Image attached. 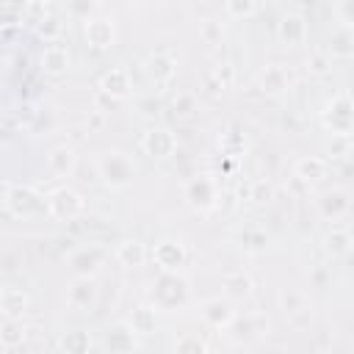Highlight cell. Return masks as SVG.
I'll list each match as a JSON object with an SVG mask.
<instances>
[{"instance_id": "cell-17", "label": "cell", "mask_w": 354, "mask_h": 354, "mask_svg": "<svg viewBox=\"0 0 354 354\" xmlns=\"http://www.w3.org/2000/svg\"><path fill=\"white\" fill-rule=\"evenodd\" d=\"M296 174L301 180H321V177H326V160H321V158H301L296 163Z\"/></svg>"}, {"instance_id": "cell-16", "label": "cell", "mask_w": 354, "mask_h": 354, "mask_svg": "<svg viewBox=\"0 0 354 354\" xmlns=\"http://www.w3.org/2000/svg\"><path fill=\"white\" fill-rule=\"evenodd\" d=\"M116 260L122 266H127V268H136V266H141L147 260V249H144L141 241H122L116 246Z\"/></svg>"}, {"instance_id": "cell-26", "label": "cell", "mask_w": 354, "mask_h": 354, "mask_svg": "<svg viewBox=\"0 0 354 354\" xmlns=\"http://www.w3.org/2000/svg\"><path fill=\"white\" fill-rule=\"evenodd\" d=\"M307 69L315 72V75H324V72L329 69V58H326V53H313V55L307 58Z\"/></svg>"}, {"instance_id": "cell-13", "label": "cell", "mask_w": 354, "mask_h": 354, "mask_svg": "<svg viewBox=\"0 0 354 354\" xmlns=\"http://www.w3.org/2000/svg\"><path fill=\"white\" fill-rule=\"evenodd\" d=\"M147 72H149V77L155 80V83H169L174 75H177V64H174V58L171 55H166V53H155V55H149L147 58Z\"/></svg>"}, {"instance_id": "cell-21", "label": "cell", "mask_w": 354, "mask_h": 354, "mask_svg": "<svg viewBox=\"0 0 354 354\" xmlns=\"http://www.w3.org/2000/svg\"><path fill=\"white\" fill-rule=\"evenodd\" d=\"M130 326H133V332L149 335L152 326H155V315H152V310H149V307H138V310L133 313V318H130Z\"/></svg>"}, {"instance_id": "cell-1", "label": "cell", "mask_w": 354, "mask_h": 354, "mask_svg": "<svg viewBox=\"0 0 354 354\" xmlns=\"http://www.w3.org/2000/svg\"><path fill=\"white\" fill-rule=\"evenodd\" d=\"M3 205L11 216L17 218H36L41 213H47V196H41L36 188L30 185H14L6 183V194H3Z\"/></svg>"}, {"instance_id": "cell-3", "label": "cell", "mask_w": 354, "mask_h": 354, "mask_svg": "<svg viewBox=\"0 0 354 354\" xmlns=\"http://www.w3.org/2000/svg\"><path fill=\"white\" fill-rule=\"evenodd\" d=\"M83 210H86V199L69 185H61L47 196V216H53L58 221H72Z\"/></svg>"}, {"instance_id": "cell-9", "label": "cell", "mask_w": 354, "mask_h": 354, "mask_svg": "<svg viewBox=\"0 0 354 354\" xmlns=\"http://www.w3.org/2000/svg\"><path fill=\"white\" fill-rule=\"evenodd\" d=\"M39 61H41V69H44L47 75H61V72L69 69L72 55H69V50H66L61 41H47Z\"/></svg>"}, {"instance_id": "cell-25", "label": "cell", "mask_w": 354, "mask_h": 354, "mask_svg": "<svg viewBox=\"0 0 354 354\" xmlns=\"http://www.w3.org/2000/svg\"><path fill=\"white\" fill-rule=\"evenodd\" d=\"M19 340H22L19 321H6V326H3V346H6V348H11V346H17Z\"/></svg>"}, {"instance_id": "cell-12", "label": "cell", "mask_w": 354, "mask_h": 354, "mask_svg": "<svg viewBox=\"0 0 354 354\" xmlns=\"http://www.w3.org/2000/svg\"><path fill=\"white\" fill-rule=\"evenodd\" d=\"M100 88H102L105 94L116 97V100L127 97V94H130V72H127L124 66H113V69H108V72L100 77Z\"/></svg>"}, {"instance_id": "cell-10", "label": "cell", "mask_w": 354, "mask_h": 354, "mask_svg": "<svg viewBox=\"0 0 354 354\" xmlns=\"http://www.w3.org/2000/svg\"><path fill=\"white\" fill-rule=\"evenodd\" d=\"M152 257H155V263H158L163 271H177V268L185 263V249H183V243L166 238V241H160V243L152 249Z\"/></svg>"}, {"instance_id": "cell-11", "label": "cell", "mask_w": 354, "mask_h": 354, "mask_svg": "<svg viewBox=\"0 0 354 354\" xmlns=\"http://www.w3.org/2000/svg\"><path fill=\"white\" fill-rule=\"evenodd\" d=\"M257 86L266 94H282L290 86V75L279 64H271V66H266V69L257 72Z\"/></svg>"}, {"instance_id": "cell-19", "label": "cell", "mask_w": 354, "mask_h": 354, "mask_svg": "<svg viewBox=\"0 0 354 354\" xmlns=\"http://www.w3.org/2000/svg\"><path fill=\"white\" fill-rule=\"evenodd\" d=\"M102 260V249H97V246H91V249H80L75 257H72V268L80 274L83 271V263H88V274L97 268V263Z\"/></svg>"}, {"instance_id": "cell-22", "label": "cell", "mask_w": 354, "mask_h": 354, "mask_svg": "<svg viewBox=\"0 0 354 354\" xmlns=\"http://www.w3.org/2000/svg\"><path fill=\"white\" fill-rule=\"evenodd\" d=\"M348 243H351V235L346 232V230H332L329 235H326V249L332 252V254H343V252H348Z\"/></svg>"}, {"instance_id": "cell-18", "label": "cell", "mask_w": 354, "mask_h": 354, "mask_svg": "<svg viewBox=\"0 0 354 354\" xmlns=\"http://www.w3.org/2000/svg\"><path fill=\"white\" fill-rule=\"evenodd\" d=\"M61 346H64L66 354H86L88 346H91V337L83 329H72V332H66L61 337Z\"/></svg>"}, {"instance_id": "cell-6", "label": "cell", "mask_w": 354, "mask_h": 354, "mask_svg": "<svg viewBox=\"0 0 354 354\" xmlns=\"http://www.w3.org/2000/svg\"><path fill=\"white\" fill-rule=\"evenodd\" d=\"M177 147V138L171 130L166 127H152L141 136V149L149 155V158H169Z\"/></svg>"}, {"instance_id": "cell-7", "label": "cell", "mask_w": 354, "mask_h": 354, "mask_svg": "<svg viewBox=\"0 0 354 354\" xmlns=\"http://www.w3.org/2000/svg\"><path fill=\"white\" fill-rule=\"evenodd\" d=\"M185 196L194 210H210L216 205V183L207 174H199L185 185Z\"/></svg>"}, {"instance_id": "cell-4", "label": "cell", "mask_w": 354, "mask_h": 354, "mask_svg": "<svg viewBox=\"0 0 354 354\" xmlns=\"http://www.w3.org/2000/svg\"><path fill=\"white\" fill-rule=\"evenodd\" d=\"M324 124L337 136L354 133V100L348 94H337L324 111Z\"/></svg>"}, {"instance_id": "cell-23", "label": "cell", "mask_w": 354, "mask_h": 354, "mask_svg": "<svg viewBox=\"0 0 354 354\" xmlns=\"http://www.w3.org/2000/svg\"><path fill=\"white\" fill-rule=\"evenodd\" d=\"M174 354H205V343L199 337H194V335L180 337L177 346H174Z\"/></svg>"}, {"instance_id": "cell-2", "label": "cell", "mask_w": 354, "mask_h": 354, "mask_svg": "<svg viewBox=\"0 0 354 354\" xmlns=\"http://www.w3.org/2000/svg\"><path fill=\"white\" fill-rule=\"evenodd\" d=\"M97 169H100V177L105 180L108 188H127L133 183V177H136V163L119 149L105 152L97 160Z\"/></svg>"}, {"instance_id": "cell-20", "label": "cell", "mask_w": 354, "mask_h": 354, "mask_svg": "<svg viewBox=\"0 0 354 354\" xmlns=\"http://www.w3.org/2000/svg\"><path fill=\"white\" fill-rule=\"evenodd\" d=\"M254 11H257V3H252V0H227L224 3V14L230 19H246Z\"/></svg>"}, {"instance_id": "cell-8", "label": "cell", "mask_w": 354, "mask_h": 354, "mask_svg": "<svg viewBox=\"0 0 354 354\" xmlns=\"http://www.w3.org/2000/svg\"><path fill=\"white\" fill-rule=\"evenodd\" d=\"M277 33H279V39H282L285 44L299 47V44H304V39H307V19H304L299 11H285V14L279 17Z\"/></svg>"}, {"instance_id": "cell-24", "label": "cell", "mask_w": 354, "mask_h": 354, "mask_svg": "<svg viewBox=\"0 0 354 354\" xmlns=\"http://www.w3.org/2000/svg\"><path fill=\"white\" fill-rule=\"evenodd\" d=\"M337 14V19L346 25V28H354V0H343V3H335L332 8Z\"/></svg>"}, {"instance_id": "cell-15", "label": "cell", "mask_w": 354, "mask_h": 354, "mask_svg": "<svg viewBox=\"0 0 354 354\" xmlns=\"http://www.w3.org/2000/svg\"><path fill=\"white\" fill-rule=\"evenodd\" d=\"M47 169L53 171V177H69L75 169V152L69 147H55L47 155Z\"/></svg>"}, {"instance_id": "cell-14", "label": "cell", "mask_w": 354, "mask_h": 354, "mask_svg": "<svg viewBox=\"0 0 354 354\" xmlns=\"http://www.w3.org/2000/svg\"><path fill=\"white\" fill-rule=\"evenodd\" d=\"M0 307H3V315H6V321H17L22 313H25V307H28V299H25V293L19 290V288H3V293H0Z\"/></svg>"}, {"instance_id": "cell-5", "label": "cell", "mask_w": 354, "mask_h": 354, "mask_svg": "<svg viewBox=\"0 0 354 354\" xmlns=\"http://www.w3.org/2000/svg\"><path fill=\"white\" fill-rule=\"evenodd\" d=\"M83 36L91 47L97 50H108L113 47L116 41V28H113V19L108 17H86L83 19Z\"/></svg>"}]
</instances>
